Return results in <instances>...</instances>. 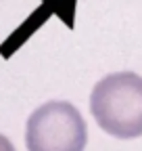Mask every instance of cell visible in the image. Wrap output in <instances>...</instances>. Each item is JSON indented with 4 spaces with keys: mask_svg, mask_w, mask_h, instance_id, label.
Wrapping results in <instances>:
<instances>
[{
    "mask_svg": "<svg viewBox=\"0 0 142 151\" xmlns=\"http://www.w3.org/2000/svg\"><path fill=\"white\" fill-rule=\"evenodd\" d=\"M0 151H15V147H13V143L4 137V134H0Z\"/></svg>",
    "mask_w": 142,
    "mask_h": 151,
    "instance_id": "3",
    "label": "cell"
},
{
    "mask_svg": "<svg viewBox=\"0 0 142 151\" xmlns=\"http://www.w3.org/2000/svg\"><path fill=\"white\" fill-rule=\"evenodd\" d=\"M88 126L69 101H48L27 118V151H84Z\"/></svg>",
    "mask_w": 142,
    "mask_h": 151,
    "instance_id": "2",
    "label": "cell"
},
{
    "mask_svg": "<svg viewBox=\"0 0 142 151\" xmlns=\"http://www.w3.org/2000/svg\"><path fill=\"white\" fill-rule=\"evenodd\" d=\"M90 113L100 130L115 139L142 137V76L109 73L92 88Z\"/></svg>",
    "mask_w": 142,
    "mask_h": 151,
    "instance_id": "1",
    "label": "cell"
}]
</instances>
